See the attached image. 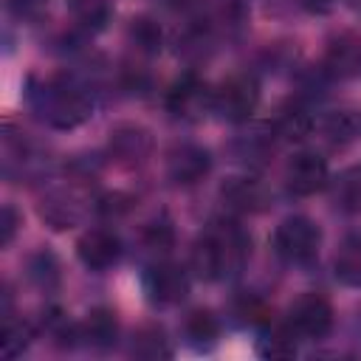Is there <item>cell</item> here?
I'll return each mask as SVG.
<instances>
[{
    "label": "cell",
    "instance_id": "6da1fadb",
    "mask_svg": "<svg viewBox=\"0 0 361 361\" xmlns=\"http://www.w3.org/2000/svg\"><path fill=\"white\" fill-rule=\"evenodd\" d=\"M251 240L248 234L231 223V220H217L212 223L192 245V271L212 282L226 274H237L248 257Z\"/></svg>",
    "mask_w": 361,
    "mask_h": 361
},
{
    "label": "cell",
    "instance_id": "7a4b0ae2",
    "mask_svg": "<svg viewBox=\"0 0 361 361\" xmlns=\"http://www.w3.org/2000/svg\"><path fill=\"white\" fill-rule=\"evenodd\" d=\"M31 104L37 116L56 130H73L93 113V102L87 99V93L65 79H48L31 87Z\"/></svg>",
    "mask_w": 361,
    "mask_h": 361
},
{
    "label": "cell",
    "instance_id": "3957f363",
    "mask_svg": "<svg viewBox=\"0 0 361 361\" xmlns=\"http://www.w3.org/2000/svg\"><path fill=\"white\" fill-rule=\"evenodd\" d=\"M271 245H274L276 257H282L285 262L302 265V262H310L316 257V251L322 245V228L310 217L293 214V217H285L274 228Z\"/></svg>",
    "mask_w": 361,
    "mask_h": 361
},
{
    "label": "cell",
    "instance_id": "277c9868",
    "mask_svg": "<svg viewBox=\"0 0 361 361\" xmlns=\"http://www.w3.org/2000/svg\"><path fill=\"white\" fill-rule=\"evenodd\" d=\"M257 104H259V85L248 73H234L223 79L220 87L214 90V110L226 121H234V124L248 121Z\"/></svg>",
    "mask_w": 361,
    "mask_h": 361
},
{
    "label": "cell",
    "instance_id": "5b68a950",
    "mask_svg": "<svg viewBox=\"0 0 361 361\" xmlns=\"http://www.w3.org/2000/svg\"><path fill=\"white\" fill-rule=\"evenodd\" d=\"M166 107L175 118L195 121L206 110H214V90H209V85L195 73H183L166 93Z\"/></svg>",
    "mask_w": 361,
    "mask_h": 361
},
{
    "label": "cell",
    "instance_id": "8992f818",
    "mask_svg": "<svg viewBox=\"0 0 361 361\" xmlns=\"http://www.w3.org/2000/svg\"><path fill=\"white\" fill-rule=\"evenodd\" d=\"M288 324L296 336L322 338L333 327V305L322 293H302L288 310Z\"/></svg>",
    "mask_w": 361,
    "mask_h": 361
},
{
    "label": "cell",
    "instance_id": "52a82bcc",
    "mask_svg": "<svg viewBox=\"0 0 361 361\" xmlns=\"http://www.w3.org/2000/svg\"><path fill=\"white\" fill-rule=\"evenodd\" d=\"M330 183L327 161L319 152H296L285 166V186L290 195L307 197Z\"/></svg>",
    "mask_w": 361,
    "mask_h": 361
},
{
    "label": "cell",
    "instance_id": "ba28073f",
    "mask_svg": "<svg viewBox=\"0 0 361 361\" xmlns=\"http://www.w3.org/2000/svg\"><path fill=\"white\" fill-rule=\"evenodd\" d=\"M212 169V158L197 144H175L166 155V178L175 186H195Z\"/></svg>",
    "mask_w": 361,
    "mask_h": 361
},
{
    "label": "cell",
    "instance_id": "9c48e42d",
    "mask_svg": "<svg viewBox=\"0 0 361 361\" xmlns=\"http://www.w3.org/2000/svg\"><path fill=\"white\" fill-rule=\"evenodd\" d=\"M144 290L155 305H175L189 293V276L175 262H155L144 274Z\"/></svg>",
    "mask_w": 361,
    "mask_h": 361
},
{
    "label": "cell",
    "instance_id": "30bf717a",
    "mask_svg": "<svg viewBox=\"0 0 361 361\" xmlns=\"http://www.w3.org/2000/svg\"><path fill=\"white\" fill-rule=\"evenodd\" d=\"M324 71L333 79L361 76V37L353 31L336 34L324 48Z\"/></svg>",
    "mask_w": 361,
    "mask_h": 361
},
{
    "label": "cell",
    "instance_id": "8fae6325",
    "mask_svg": "<svg viewBox=\"0 0 361 361\" xmlns=\"http://www.w3.org/2000/svg\"><path fill=\"white\" fill-rule=\"evenodd\" d=\"M152 152V138L138 124H118L110 130V155L121 166H141Z\"/></svg>",
    "mask_w": 361,
    "mask_h": 361
},
{
    "label": "cell",
    "instance_id": "7c38bea8",
    "mask_svg": "<svg viewBox=\"0 0 361 361\" xmlns=\"http://www.w3.org/2000/svg\"><path fill=\"white\" fill-rule=\"evenodd\" d=\"M76 254H79V259H82L85 268H90V271H104V268H110V265L118 259L121 243H118V237H116L113 231H107V228H90V231H85V234L79 237Z\"/></svg>",
    "mask_w": 361,
    "mask_h": 361
},
{
    "label": "cell",
    "instance_id": "4fadbf2b",
    "mask_svg": "<svg viewBox=\"0 0 361 361\" xmlns=\"http://www.w3.org/2000/svg\"><path fill=\"white\" fill-rule=\"evenodd\" d=\"M220 197H223V203H226L228 209H234V212H248V214L262 212V209L268 206V200H271L265 183L257 180V178H248V175L228 178V180L223 183V189H220Z\"/></svg>",
    "mask_w": 361,
    "mask_h": 361
},
{
    "label": "cell",
    "instance_id": "5bb4252c",
    "mask_svg": "<svg viewBox=\"0 0 361 361\" xmlns=\"http://www.w3.org/2000/svg\"><path fill=\"white\" fill-rule=\"evenodd\" d=\"M39 217H42L51 228L62 231V228H71V226H76V223L82 220V206H79L71 195L54 192V195L42 197V203H39Z\"/></svg>",
    "mask_w": 361,
    "mask_h": 361
},
{
    "label": "cell",
    "instance_id": "9a60e30c",
    "mask_svg": "<svg viewBox=\"0 0 361 361\" xmlns=\"http://www.w3.org/2000/svg\"><path fill=\"white\" fill-rule=\"evenodd\" d=\"M333 274L347 288H361V234L344 237V243L336 251Z\"/></svg>",
    "mask_w": 361,
    "mask_h": 361
},
{
    "label": "cell",
    "instance_id": "2e32d148",
    "mask_svg": "<svg viewBox=\"0 0 361 361\" xmlns=\"http://www.w3.org/2000/svg\"><path fill=\"white\" fill-rule=\"evenodd\" d=\"M330 195L338 212L344 214H361V164L347 166L333 183H330Z\"/></svg>",
    "mask_w": 361,
    "mask_h": 361
},
{
    "label": "cell",
    "instance_id": "e0dca14e",
    "mask_svg": "<svg viewBox=\"0 0 361 361\" xmlns=\"http://www.w3.org/2000/svg\"><path fill=\"white\" fill-rule=\"evenodd\" d=\"M116 336H118V322H116V313L110 307H96L87 313L85 324H82V338L90 344V347H110L116 344Z\"/></svg>",
    "mask_w": 361,
    "mask_h": 361
},
{
    "label": "cell",
    "instance_id": "ac0fdd59",
    "mask_svg": "<svg viewBox=\"0 0 361 361\" xmlns=\"http://www.w3.org/2000/svg\"><path fill=\"white\" fill-rule=\"evenodd\" d=\"M358 133H361V118L353 116L350 110H336L322 118V135L330 147H344V144L355 141Z\"/></svg>",
    "mask_w": 361,
    "mask_h": 361
},
{
    "label": "cell",
    "instance_id": "d6986e66",
    "mask_svg": "<svg viewBox=\"0 0 361 361\" xmlns=\"http://www.w3.org/2000/svg\"><path fill=\"white\" fill-rule=\"evenodd\" d=\"M310 127H313V121H310L307 110H305L302 104H296V102L285 104V107L279 110L276 121H274L276 135H279V138H288V141H299V138H305V135L310 133Z\"/></svg>",
    "mask_w": 361,
    "mask_h": 361
},
{
    "label": "cell",
    "instance_id": "ffe728a7",
    "mask_svg": "<svg viewBox=\"0 0 361 361\" xmlns=\"http://www.w3.org/2000/svg\"><path fill=\"white\" fill-rule=\"evenodd\" d=\"M130 39H133V45H135L141 54H147V56H152V54L161 51V28H158V23H152L149 17H135V20L130 23Z\"/></svg>",
    "mask_w": 361,
    "mask_h": 361
},
{
    "label": "cell",
    "instance_id": "44dd1931",
    "mask_svg": "<svg viewBox=\"0 0 361 361\" xmlns=\"http://www.w3.org/2000/svg\"><path fill=\"white\" fill-rule=\"evenodd\" d=\"M183 330H186V336L192 338V344H197V347H203V344H212L214 338H217V319L209 313V310H192L189 316H186V324H183Z\"/></svg>",
    "mask_w": 361,
    "mask_h": 361
},
{
    "label": "cell",
    "instance_id": "7402d4cb",
    "mask_svg": "<svg viewBox=\"0 0 361 361\" xmlns=\"http://www.w3.org/2000/svg\"><path fill=\"white\" fill-rule=\"evenodd\" d=\"M169 353L172 350H169L161 327H144V330H138V336L133 341V355H138V358H166Z\"/></svg>",
    "mask_w": 361,
    "mask_h": 361
},
{
    "label": "cell",
    "instance_id": "603a6c76",
    "mask_svg": "<svg viewBox=\"0 0 361 361\" xmlns=\"http://www.w3.org/2000/svg\"><path fill=\"white\" fill-rule=\"evenodd\" d=\"M296 333L290 330V324H279L268 333V338H262V353L271 355V358H288L296 353Z\"/></svg>",
    "mask_w": 361,
    "mask_h": 361
},
{
    "label": "cell",
    "instance_id": "cb8c5ba5",
    "mask_svg": "<svg viewBox=\"0 0 361 361\" xmlns=\"http://www.w3.org/2000/svg\"><path fill=\"white\" fill-rule=\"evenodd\" d=\"M28 344H31V327L23 324V322H6V330H3V355L6 358H14Z\"/></svg>",
    "mask_w": 361,
    "mask_h": 361
},
{
    "label": "cell",
    "instance_id": "d4e9b609",
    "mask_svg": "<svg viewBox=\"0 0 361 361\" xmlns=\"http://www.w3.org/2000/svg\"><path fill=\"white\" fill-rule=\"evenodd\" d=\"M73 8H76V14H79V20L82 23H93V25H102L104 23V17H107V6H104V0H73Z\"/></svg>",
    "mask_w": 361,
    "mask_h": 361
},
{
    "label": "cell",
    "instance_id": "484cf974",
    "mask_svg": "<svg viewBox=\"0 0 361 361\" xmlns=\"http://www.w3.org/2000/svg\"><path fill=\"white\" fill-rule=\"evenodd\" d=\"M144 240H147V248L149 251H166L172 245V228L166 223H152L144 231Z\"/></svg>",
    "mask_w": 361,
    "mask_h": 361
},
{
    "label": "cell",
    "instance_id": "4316f807",
    "mask_svg": "<svg viewBox=\"0 0 361 361\" xmlns=\"http://www.w3.org/2000/svg\"><path fill=\"white\" fill-rule=\"evenodd\" d=\"M124 209H130V197L121 192H110L104 197H99V212L102 214H121Z\"/></svg>",
    "mask_w": 361,
    "mask_h": 361
},
{
    "label": "cell",
    "instance_id": "83f0119b",
    "mask_svg": "<svg viewBox=\"0 0 361 361\" xmlns=\"http://www.w3.org/2000/svg\"><path fill=\"white\" fill-rule=\"evenodd\" d=\"M42 6H45V0H8V8L17 17H34L42 11Z\"/></svg>",
    "mask_w": 361,
    "mask_h": 361
},
{
    "label": "cell",
    "instance_id": "f1b7e54d",
    "mask_svg": "<svg viewBox=\"0 0 361 361\" xmlns=\"http://www.w3.org/2000/svg\"><path fill=\"white\" fill-rule=\"evenodd\" d=\"M17 212H14V206H3V234H0V243L3 245H8L11 243V237H14V231H17Z\"/></svg>",
    "mask_w": 361,
    "mask_h": 361
},
{
    "label": "cell",
    "instance_id": "f546056e",
    "mask_svg": "<svg viewBox=\"0 0 361 361\" xmlns=\"http://www.w3.org/2000/svg\"><path fill=\"white\" fill-rule=\"evenodd\" d=\"M166 8H175V11H186V8H192L197 0H161Z\"/></svg>",
    "mask_w": 361,
    "mask_h": 361
},
{
    "label": "cell",
    "instance_id": "4dcf8cb0",
    "mask_svg": "<svg viewBox=\"0 0 361 361\" xmlns=\"http://www.w3.org/2000/svg\"><path fill=\"white\" fill-rule=\"evenodd\" d=\"M307 3H310V6H313V8H316V11H327V8H330V3H333V0H307Z\"/></svg>",
    "mask_w": 361,
    "mask_h": 361
},
{
    "label": "cell",
    "instance_id": "1f68e13d",
    "mask_svg": "<svg viewBox=\"0 0 361 361\" xmlns=\"http://www.w3.org/2000/svg\"><path fill=\"white\" fill-rule=\"evenodd\" d=\"M347 3H350V6H353L358 14H361V0H347Z\"/></svg>",
    "mask_w": 361,
    "mask_h": 361
}]
</instances>
